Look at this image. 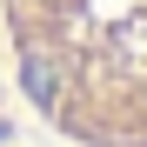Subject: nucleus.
Here are the masks:
<instances>
[{
	"mask_svg": "<svg viewBox=\"0 0 147 147\" xmlns=\"http://www.w3.org/2000/svg\"><path fill=\"white\" fill-rule=\"evenodd\" d=\"M0 40L67 147H147V0H0Z\"/></svg>",
	"mask_w": 147,
	"mask_h": 147,
	"instance_id": "1",
	"label": "nucleus"
}]
</instances>
